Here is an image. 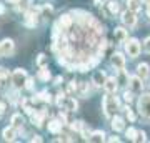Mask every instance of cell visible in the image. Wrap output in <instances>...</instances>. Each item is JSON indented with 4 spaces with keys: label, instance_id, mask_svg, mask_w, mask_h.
Wrapping results in <instances>:
<instances>
[{
    "label": "cell",
    "instance_id": "obj_1",
    "mask_svg": "<svg viewBox=\"0 0 150 143\" xmlns=\"http://www.w3.org/2000/svg\"><path fill=\"white\" fill-rule=\"evenodd\" d=\"M102 108L105 111V115L108 118H112L115 115V111L120 108V100L117 97H113L112 93H107V97H103V100H102Z\"/></svg>",
    "mask_w": 150,
    "mask_h": 143
},
{
    "label": "cell",
    "instance_id": "obj_2",
    "mask_svg": "<svg viewBox=\"0 0 150 143\" xmlns=\"http://www.w3.org/2000/svg\"><path fill=\"white\" fill-rule=\"evenodd\" d=\"M125 52L130 58H137L142 52V45L137 38H127L125 40Z\"/></svg>",
    "mask_w": 150,
    "mask_h": 143
},
{
    "label": "cell",
    "instance_id": "obj_3",
    "mask_svg": "<svg viewBox=\"0 0 150 143\" xmlns=\"http://www.w3.org/2000/svg\"><path fill=\"white\" fill-rule=\"evenodd\" d=\"M137 108H139V113L142 117L150 120V93H144L140 97L137 101Z\"/></svg>",
    "mask_w": 150,
    "mask_h": 143
},
{
    "label": "cell",
    "instance_id": "obj_4",
    "mask_svg": "<svg viewBox=\"0 0 150 143\" xmlns=\"http://www.w3.org/2000/svg\"><path fill=\"white\" fill-rule=\"evenodd\" d=\"M10 78H12V83H13L15 88H22V87L25 85V80H27L28 77H27V72L23 68H15L10 73Z\"/></svg>",
    "mask_w": 150,
    "mask_h": 143
},
{
    "label": "cell",
    "instance_id": "obj_5",
    "mask_svg": "<svg viewBox=\"0 0 150 143\" xmlns=\"http://www.w3.org/2000/svg\"><path fill=\"white\" fill-rule=\"evenodd\" d=\"M0 52H2V57H12L15 53V43L12 38H4L0 42Z\"/></svg>",
    "mask_w": 150,
    "mask_h": 143
},
{
    "label": "cell",
    "instance_id": "obj_6",
    "mask_svg": "<svg viewBox=\"0 0 150 143\" xmlns=\"http://www.w3.org/2000/svg\"><path fill=\"white\" fill-rule=\"evenodd\" d=\"M122 23L125 27H129V28H134V27L137 25V12L127 8V10L122 13Z\"/></svg>",
    "mask_w": 150,
    "mask_h": 143
},
{
    "label": "cell",
    "instance_id": "obj_7",
    "mask_svg": "<svg viewBox=\"0 0 150 143\" xmlns=\"http://www.w3.org/2000/svg\"><path fill=\"white\" fill-rule=\"evenodd\" d=\"M129 88L134 92V93H142V90H144V78H140L139 75L130 77V80H129Z\"/></svg>",
    "mask_w": 150,
    "mask_h": 143
},
{
    "label": "cell",
    "instance_id": "obj_8",
    "mask_svg": "<svg viewBox=\"0 0 150 143\" xmlns=\"http://www.w3.org/2000/svg\"><path fill=\"white\" fill-rule=\"evenodd\" d=\"M103 90H105V93H112V95H115L117 90H118L117 77H108V78L105 80V83H103Z\"/></svg>",
    "mask_w": 150,
    "mask_h": 143
},
{
    "label": "cell",
    "instance_id": "obj_9",
    "mask_svg": "<svg viewBox=\"0 0 150 143\" xmlns=\"http://www.w3.org/2000/svg\"><path fill=\"white\" fill-rule=\"evenodd\" d=\"M112 65L115 67V70H123L125 68V57H123V53L120 52H115L112 53Z\"/></svg>",
    "mask_w": 150,
    "mask_h": 143
},
{
    "label": "cell",
    "instance_id": "obj_10",
    "mask_svg": "<svg viewBox=\"0 0 150 143\" xmlns=\"http://www.w3.org/2000/svg\"><path fill=\"white\" fill-rule=\"evenodd\" d=\"M105 80H107V75H105V72H102V70H100V72L93 73V77H92V83H93V87L100 88V87H103Z\"/></svg>",
    "mask_w": 150,
    "mask_h": 143
},
{
    "label": "cell",
    "instance_id": "obj_11",
    "mask_svg": "<svg viewBox=\"0 0 150 143\" xmlns=\"http://www.w3.org/2000/svg\"><path fill=\"white\" fill-rule=\"evenodd\" d=\"M113 37L117 40L118 43H125V40L129 38V32L123 28V27H117L115 30H113Z\"/></svg>",
    "mask_w": 150,
    "mask_h": 143
},
{
    "label": "cell",
    "instance_id": "obj_12",
    "mask_svg": "<svg viewBox=\"0 0 150 143\" xmlns=\"http://www.w3.org/2000/svg\"><path fill=\"white\" fill-rule=\"evenodd\" d=\"M72 23H74V17L69 15V13H65V15H62L59 18V23L57 25L62 27V30H69L70 27H72Z\"/></svg>",
    "mask_w": 150,
    "mask_h": 143
},
{
    "label": "cell",
    "instance_id": "obj_13",
    "mask_svg": "<svg viewBox=\"0 0 150 143\" xmlns=\"http://www.w3.org/2000/svg\"><path fill=\"white\" fill-rule=\"evenodd\" d=\"M112 130L113 132H122L123 128H125V120L122 117H118V115H113L112 117Z\"/></svg>",
    "mask_w": 150,
    "mask_h": 143
},
{
    "label": "cell",
    "instance_id": "obj_14",
    "mask_svg": "<svg viewBox=\"0 0 150 143\" xmlns=\"http://www.w3.org/2000/svg\"><path fill=\"white\" fill-rule=\"evenodd\" d=\"M107 135H105V132H102V130H95V132L90 133V137H88V142H93V143H102L107 140Z\"/></svg>",
    "mask_w": 150,
    "mask_h": 143
},
{
    "label": "cell",
    "instance_id": "obj_15",
    "mask_svg": "<svg viewBox=\"0 0 150 143\" xmlns=\"http://www.w3.org/2000/svg\"><path fill=\"white\" fill-rule=\"evenodd\" d=\"M77 92L80 93L82 98H88V95H90V83H88V82H79Z\"/></svg>",
    "mask_w": 150,
    "mask_h": 143
},
{
    "label": "cell",
    "instance_id": "obj_16",
    "mask_svg": "<svg viewBox=\"0 0 150 143\" xmlns=\"http://www.w3.org/2000/svg\"><path fill=\"white\" fill-rule=\"evenodd\" d=\"M137 75H139L140 78H147L150 75V65L149 63H139L137 65Z\"/></svg>",
    "mask_w": 150,
    "mask_h": 143
},
{
    "label": "cell",
    "instance_id": "obj_17",
    "mask_svg": "<svg viewBox=\"0 0 150 143\" xmlns=\"http://www.w3.org/2000/svg\"><path fill=\"white\" fill-rule=\"evenodd\" d=\"M62 125H64V123L59 122V120H50L48 125H47V130L50 133H60L62 132Z\"/></svg>",
    "mask_w": 150,
    "mask_h": 143
},
{
    "label": "cell",
    "instance_id": "obj_18",
    "mask_svg": "<svg viewBox=\"0 0 150 143\" xmlns=\"http://www.w3.org/2000/svg\"><path fill=\"white\" fill-rule=\"evenodd\" d=\"M43 118H45V110L42 111H37V113H32V123L35 127H42L43 125Z\"/></svg>",
    "mask_w": 150,
    "mask_h": 143
},
{
    "label": "cell",
    "instance_id": "obj_19",
    "mask_svg": "<svg viewBox=\"0 0 150 143\" xmlns=\"http://www.w3.org/2000/svg\"><path fill=\"white\" fill-rule=\"evenodd\" d=\"M32 101H45V103H50V101H52V95H50L47 90H43V92H40V93H37V95L33 97Z\"/></svg>",
    "mask_w": 150,
    "mask_h": 143
},
{
    "label": "cell",
    "instance_id": "obj_20",
    "mask_svg": "<svg viewBox=\"0 0 150 143\" xmlns=\"http://www.w3.org/2000/svg\"><path fill=\"white\" fill-rule=\"evenodd\" d=\"M10 123H12V127L15 128V130H20V128L23 127V117H22L20 113H15V115H12Z\"/></svg>",
    "mask_w": 150,
    "mask_h": 143
},
{
    "label": "cell",
    "instance_id": "obj_21",
    "mask_svg": "<svg viewBox=\"0 0 150 143\" xmlns=\"http://www.w3.org/2000/svg\"><path fill=\"white\" fill-rule=\"evenodd\" d=\"M50 77H52V73H50L48 67H40V70H38V73H37V78L42 80V82H48Z\"/></svg>",
    "mask_w": 150,
    "mask_h": 143
},
{
    "label": "cell",
    "instance_id": "obj_22",
    "mask_svg": "<svg viewBox=\"0 0 150 143\" xmlns=\"http://www.w3.org/2000/svg\"><path fill=\"white\" fill-rule=\"evenodd\" d=\"M2 137L5 142H13L15 140V128L10 127V128H5L4 132H2Z\"/></svg>",
    "mask_w": 150,
    "mask_h": 143
},
{
    "label": "cell",
    "instance_id": "obj_23",
    "mask_svg": "<svg viewBox=\"0 0 150 143\" xmlns=\"http://www.w3.org/2000/svg\"><path fill=\"white\" fill-rule=\"evenodd\" d=\"M129 80H130V77H129V73L125 72V68L118 70V77H117L118 85H129Z\"/></svg>",
    "mask_w": 150,
    "mask_h": 143
},
{
    "label": "cell",
    "instance_id": "obj_24",
    "mask_svg": "<svg viewBox=\"0 0 150 143\" xmlns=\"http://www.w3.org/2000/svg\"><path fill=\"white\" fill-rule=\"evenodd\" d=\"M65 108H67L69 111H77V110H79V101L70 97V98L65 100Z\"/></svg>",
    "mask_w": 150,
    "mask_h": 143
},
{
    "label": "cell",
    "instance_id": "obj_25",
    "mask_svg": "<svg viewBox=\"0 0 150 143\" xmlns=\"http://www.w3.org/2000/svg\"><path fill=\"white\" fill-rule=\"evenodd\" d=\"M107 10L110 12V15H117L118 10H120V5H118L117 0H110L107 4Z\"/></svg>",
    "mask_w": 150,
    "mask_h": 143
},
{
    "label": "cell",
    "instance_id": "obj_26",
    "mask_svg": "<svg viewBox=\"0 0 150 143\" xmlns=\"http://www.w3.org/2000/svg\"><path fill=\"white\" fill-rule=\"evenodd\" d=\"M127 7H129L130 10L139 12L142 8V0H127Z\"/></svg>",
    "mask_w": 150,
    "mask_h": 143
},
{
    "label": "cell",
    "instance_id": "obj_27",
    "mask_svg": "<svg viewBox=\"0 0 150 143\" xmlns=\"http://www.w3.org/2000/svg\"><path fill=\"white\" fill-rule=\"evenodd\" d=\"M65 100H67V97H65L64 92H59V93L55 95V103H57V106L65 105Z\"/></svg>",
    "mask_w": 150,
    "mask_h": 143
},
{
    "label": "cell",
    "instance_id": "obj_28",
    "mask_svg": "<svg viewBox=\"0 0 150 143\" xmlns=\"http://www.w3.org/2000/svg\"><path fill=\"white\" fill-rule=\"evenodd\" d=\"M85 123L82 122V120H79V122H74V123H70V130H74V132H77V133H80V130H82V127H83Z\"/></svg>",
    "mask_w": 150,
    "mask_h": 143
},
{
    "label": "cell",
    "instance_id": "obj_29",
    "mask_svg": "<svg viewBox=\"0 0 150 143\" xmlns=\"http://www.w3.org/2000/svg\"><path fill=\"white\" fill-rule=\"evenodd\" d=\"M134 142H137V143L147 142V133H145L144 130H139V132H137V137H135V140H134Z\"/></svg>",
    "mask_w": 150,
    "mask_h": 143
},
{
    "label": "cell",
    "instance_id": "obj_30",
    "mask_svg": "<svg viewBox=\"0 0 150 143\" xmlns=\"http://www.w3.org/2000/svg\"><path fill=\"white\" fill-rule=\"evenodd\" d=\"M77 88H79V82L70 80L69 85H67V92H69V93H74V92H77Z\"/></svg>",
    "mask_w": 150,
    "mask_h": 143
},
{
    "label": "cell",
    "instance_id": "obj_31",
    "mask_svg": "<svg viewBox=\"0 0 150 143\" xmlns=\"http://www.w3.org/2000/svg\"><path fill=\"white\" fill-rule=\"evenodd\" d=\"M123 110H125V115H127V118H129L130 122H135V120H137V115L134 113V110H130L129 106H125Z\"/></svg>",
    "mask_w": 150,
    "mask_h": 143
},
{
    "label": "cell",
    "instance_id": "obj_32",
    "mask_svg": "<svg viewBox=\"0 0 150 143\" xmlns=\"http://www.w3.org/2000/svg\"><path fill=\"white\" fill-rule=\"evenodd\" d=\"M75 68L79 70V72H82V73H85V72L90 70V65L87 63V62H85V63H77V65H75Z\"/></svg>",
    "mask_w": 150,
    "mask_h": 143
},
{
    "label": "cell",
    "instance_id": "obj_33",
    "mask_svg": "<svg viewBox=\"0 0 150 143\" xmlns=\"http://www.w3.org/2000/svg\"><path fill=\"white\" fill-rule=\"evenodd\" d=\"M137 132H139V130H135V128H132V127H130L129 130L125 132V135H127V138H129V140H132V142H134V140H135V137H137Z\"/></svg>",
    "mask_w": 150,
    "mask_h": 143
},
{
    "label": "cell",
    "instance_id": "obj_34",
    "mask_svg": "<svg viewBox=\"0 0 150 143\" xmlns=\"http://www.w3.org/2000/svg\"><path fill=\"white\" fill-rule=\"evenodd\" d=\"M134 100V92L132 90H127V92H123V101H127V103H130V101Z\"/></svg>",
    "mask_w": 150,
    "mask_h": 143
},
{
    "label": "cell",
    "instance_id": "obj_35",
    "mask_svg": "<svg viewBox=\"0 0 150 143\" xmlns=\"http://www.w3.org/2000/svg\"><path fill=\"white\" fill-rule=\"evenodd\" d=\"M8 77H10V72L4 67H0V80H7Z\"/></svg>",
    "mask_w": 150,
    "mask_h": 143
},
{
    "label": "cell",
    "instance_id": "obj_36",
    "mask_svg": "<svg viewBox=\"0 0 150 143\" xmlns=\"http://www.w3.org/2000/svg\"><path fill=\"white\" fill-rule=\"evenodd\" d=\"M142 48H144V52L150 53V37H147L144 40V43H142Z\"/></svg>",
    "mask_w": 150,
    "mask_h": 143
},
{
    "label": "cell",
    "instance_id": "obj_37",
    "mask_svg": "<svg viewBox=\"0 0 150 143\" xmlns=\"http://www.w3.org/2000/svg\"><path fill=\"white\" fill-rule=\"evenodd\" d=\"M27 90H33V80L32 78H27L25 80V85H23Z\"/></svg>",
    "mask_w": 150,
    "mask_h": 143
},
{
    "label": "cell",
    "instance_id": "obj_38",
    "mask_svg": "<svg viewBox=\"0 0 150 143\" xmlns=\"http://www.w3.org/2000/svg\"><path fill=\"white\" fill-rule=\"evenodd\" d=\"M18 4H20L22 10H27L28 7H30V0H20V2H18Z\"/></svg>",
    "mask_w": 150,
    "mask_h": 143
},
{
    "label": "cell",
    "instance_id": "obj_39",
    "mask_svg": "<svg viewBox=\"0 0 150 143\" xmlns=\"http://www.w3.org/2000/svg\"><path fill=\"white\" fill-rule=\"evenodd\" d=\"M45 60H47L45 53H40V55L37 57V65H43V63H45Z\"/></svg>",
    "mask_w": 150,
    "mask_h": 143
},
{
    "label": "cell",
    "instance_id": "obj_40",
    "mask_svg": "<svg viewBox=\"0 0 150 143\" xmlns=\"http://www.w3.org/2000/svg\"><path fill=\"white\" fill-rule=\"evenodd\" d=\"M59 117H60V122H62V123H67V115H65V113H62V111H60Z\"/></svg>",
    "mask_w": 150,
    "mask_h": 143
},
{
    "label": "cell",
    "instance_id": "obj_41",
    "mask_svg": "<svg viewBox=\"0 0 150 143\" xmlns=\"http://www.w3.org/2000/svg\"><path fill=\"white\" fill-rule=\"evenodd\" d=\"M62 82H64V78H62V77H55V80H54V85H60Z\"/></svg>",
    "mask_w": 150,
    "mask_h": 143
},
{
    "label": "cell",
    "instance_id": "obj_42",
    "mask_svg": "<svg viewBox=\"0 0 150 143\" xmlns=\"http://www.w3.org/2000/svg\"><path fill=\"white\" fill-rule=\"evenodd\" d=\"M30 142H42V137H40V135H33V138Z\"/></svg>",
    "mask_w": 150,
    "mask_h": 143
},
{
    "label": "cell",
    "instance_id": "obj_43",
    "mask_svg": "<svg viewBox=\"0 0 150 143\" xmlns=\"http://www.w3.org/2000/svg\"><path fill=\"white\" fill-rule=\"evenodd\" d=\"M23 110H25V113H28V115H32V113H33V108H32V106H25Z\"/></svg>",
    "mask_w": 150,
    "mask_h": 143
},
{
    "label": "cell",
    "instance_id": "obj_44",
    "mask_svg": "<svg viewBox=\"0 0 150 143\" xmlns=\"http://www.w3.org/2000/svg\"><path fill=\"white\" fill-rule=\"evenodd\" d=\"M108 142H120V138L118 137H110V138H107Z\"/></svg>",
    "mask_w": 150,
    "mask_h": 143
},
{
    "label": "cell",
    "instance_id": "obj_45",
    "mask_svg": "<svg viewBox=\"0 0 150 143\" xmlns=\"http://www.w3.org/2000/svg\"><path fill=\"white\" fill-rule=\"evenodd\" d=\"M5 13V7H4V4H0V15H4Z\"/></svg>",
    "mask_w": 150,
    "mask_h": 143
},
{
    "label": "cell",
    "instance_id": "obj_46",
    "mask_svg": "<svg viewBox=\"0 0 150 143\" xmlns=\"http://www.w3.org/2000/svg\"><path fill=\"white\" fill-rule=\"evenodd\" d=\"M5 111V103H0V115Z\"/></svg>",
    "mask_w": 150,
    "mask_h": 143
},
{
    "label": "cell",
    "instance_id": "obj_47",
    "mask_svg": "<svg viewBox=\"0 0 150 143\" xmlns=\"http://www.w3.org/2000/svg\"><path fill=\"white\" fill-rule=\"evenodd\" d=\"M7 2H8V4H13V5H18L20 0H7Z\"/></svg>",
    "mask_w": 150,
    "mask_h": 143
},
{
    "label": "cell",
    "instance_id": "obj_48",
    "mask_svg": "<svg viewBox=\"0 0 150 143\" xmlns=\"http://www.w3.org/2000/svg\"><path fill=\"white\" fill-rule=\"evenodd\" d=\"M142 4H144V5H147V7H150V0H142Z\"/></svg>",
    "mask_w": 150,
    "mask_h": 143
},
{
    "label": "cell",
    "instance_id": "obj_49",
    "mask_svg": "<svg viewBox=\"0 0 150 143\" xmlns=\"http://www.w3.org/2000/svg\"><path fill=\"white\" fill-rule=\"evenodd\" d=\"M93 4H95L97 7H100V0H93Z\"/></svg>",
    "mask_w": 150,
    "mask_h": 143
},
{
    "label": "cell",
    "instance_id": "obj_50",
    "mask_svg": "<svg viewBox=\"0 0 150 143\" xmlns=\"http://www.w3.org/2000/svg\"><path fill=\"white\" fill-rule=\"evenodd\" d=\"M0 57H2V52H0Z\"/></svg>",
    "mask_w": 150,
    "mask_h": 143
},
{
    "label": "cell",
    "instance_id": "obj_51",
    "mask_svg": "<svg viewBox=\"0 0 150 143\" xmlns=\"http://www.w3.org/2000/svg\"><path fill=\"white\" fill-rule=\"evenodd\" d=\"M149 87H150V83H149Z\"/></svg>",
    "mask_w": 150,
    "mask_h": 143
}]
</instances>
